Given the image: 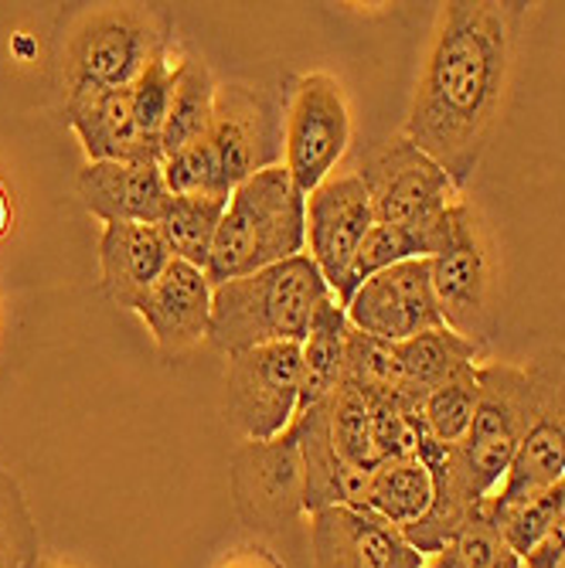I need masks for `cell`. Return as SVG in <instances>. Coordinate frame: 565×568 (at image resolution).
Masks as SVG:
<instances>
[{
	"mask_svg": "<svg viewBox=\"0 0 565 568\" xmlns=\"http://www.w3.org/2000/svg\"><path fill=\"white\" fill-rule=\"evenodd\" d=\"M518 55V4L450 0L423 51L405 136L464 184L481 168L504 116Z\"/></svg>",
	"mask_w": 565,
	"mask_h": 568,
	"instance_id": "1",
	"label": "cell"
},
{
	"mask_svg": "<svg viewBox=\"0 0 565 568\" xmlns=\"http://www.w3.org/2000/svg\"><path fill=\"white\" fill-rule=\"evenodd\" d=\"M477 382L481 402L467 436L456 446H443L420 429L416 443V456L436 467L471 507H484L497 494L532 426V395L522 365H477Z\"/></svg>",
	"mask_w": 565,
	"mask_h": 568,
	"instance_id": "2",
	"label": "cell"
},
{
	"mask_svg": "<svg viewBox=\"0 0 565 568\" xmlns=\"http://www.w3.org/2000/svg\"><path fill=\"white\" fill-rule=\"evenodd\" d=\"M327 296H334V290L317 263L306 252L293 255L286 263L215 286L209 341L222 354L263 344H303Z\"/></svg>",
	"mask_w": 565,
	"mask_h": 568,
	"instance_id": "3",
	"label": "cell"
},
{
	"mask_svg": "<svg viewBox=\"0 0 565 568\" xmlns=\"http://www.w3.org/2000/svg\"><path fill=\"white\" fill-rule=\"evenodd\" d=\"M174 51V21L158 4H95L82 11L62 44L65 99L130 89L153 62Z\"/></svg>",
	"mask_w": 565,
	"mask_h": 568,
	"instance_id": "4",
	"label": "cell"
},
{
	"mask_svg": "<svg viewBox=\"0 0 565 568\" xmlns=\"http://www.w3.org/2000/svg\"><path fill=\"white\" fill-rule=\"evenodd\" d=\"M306 252V194L293 184L283 164L252 174L229 194L209 280L222 286L252 276Z\"/></svg>",
	"mask_w": 565,
	"mask_h": 568,
	"instance_id": "5",
	"label": "cell"
},
{
	"mask_svg": "<svg viewBox=\"0 0 565 568\" xmlns=\"http://www.w3.org/2000/svg\"><path fill=\"white\" fill-rule=\"evenodd\" d=\"M433 293L450 331L484 344L494 317L497 255L491 232L471 201L460 197L443 219V242L430 260Z\"/></svg>",
	"mask_w": 565,
	"mask_h": 568,
	"instance_id": "6",
	"label": "cell"
},
{
	"mask_svg": "<svg viewBox=\"0 0 565 568\" xmlns=\"http://www.w3.org/2000/svg\"><path fill=\"white\" fill-rule=\"evenodd\" d=\"M354 174L372 197L379 225L430 229L460 201L453 178L405 133L375 143Z\"/></svg>",
	"mask_w": 565,
	"mask_h": 568,
	"instance_id": "7",
	"label": "cell"
},
{
	"mask_svg": "<svg viewBox=\"0 0 565 568\" xmlns=\"http://www.w3.org/2000/svg\"><path fill=\"white\" fill-rule=\"evenodd\" d=\"M351 99L341 79L331 72L300 75L286 95L283 168L303 194L317 191L337 174V164L351 146Z\"/></svg>",
	"mask_w": 565,
	"mask_h": 568,
	"instance_id": "8",
	"label": "cell"
},
{
	"mask_svg": "<svg viewBox=\"0 0 565 568\" xmlns=\"http://www.w3.org/2000/svg\"><path fill=\"white\" fill-rule=\"evenodd\" d=\"M522 368L532 395V426L522 439L515 467L484 504L487 518L565 480V347H548Z\"/></svg>",
	"mask_w": 565,
	"mask_h": 568,
	"instance_id": "9",
	"label": "cell"
},
{
	"mask_svg": "<svg viewBox=\"0 0 565 568\" xmlns=\"http://www.w3.org/2000/svg\"><path fill=\"white\" fill-rule=\"evenodd\" d=\"M300 344H263L229 354L225 419L242 439H276L300 416Z\"/></svg>",
	"mask_w": 565,
	"mask_h": 568,
	"instance_id": "10",
	"label": "cell"
},
{
	"mask_svg": "<svg viewBox=\"0 0 565 568\" xmlns=\"http://www.w3.org/2000/svg\"><path fill=\"white\" fill-rule=\"evenodd\" d=\"M283 120L286 99L273 89H255L245 82H225L215 92V116L209 146L229 194L266 168L283 164Z\"/></svg>",
	"mask_w": 565,
	"mask_h": 568,
	"instance_id": "11",
	"label": "cell"
},
{
	"mask_svg": "<svg viewBox=\"0 0 565 568\" xmlns=\"http://www.w3.org/2000/svg\"><path fill=\"white\" fill-rule=\"evenodd\" d=\"M235 514L252 531H280L303 514V463L293 429L276 439H242L229 459Z\"/></svg>",
	"mask_w": 565,
	"mask_h": 568,
	"instance_id": "12",
	"label": "cell"
},
{
	"mask_svg": "<svg viewBox=\"0 0 565 568\" xmlns=\"http://www.w3.org/2000/svg\"><path fill=\"white\" fill-rule=\"evenodd\" d=\"M344 310L354 331L389 344H402L446 327L433 293L430 260L398 263L392 270L375 273L354 290Z\"/></svg>",
	"mask_w": 565,
	"mask_h": 568,
	"instance_id": "13",
	"label": "cell"
},
{
	"mask_svg": "<svg viewBox=\"0 0 565 568\" xmlns=\"http://www.w3.org/2000/svg\"><path fill=\"white\" fill-rule=\"evenodd\" d=\"M375 225L372 197L357 174H334L306 194V255L317 263L337 303L354 255Z\"/></svg>",
	"mask_w": 565,
	"mask_h": 568,
	"instance_id": "14",
	"label": "cell"
},
{
	"mask_svg": "<svg viewBox=\"0 0 565 568\" xmlns=\"http://www.w3.org/2000/svg\"><path fill=\"white\" fill-rule=\"evenodd\" d=\"M314 568H426V555L402 528L369 507H327L311 514Z\"/></svg>",
	"mask_w": 565,
	"mask_h": 568,
	"instance_id": "15",
	"label": "cell"
},
{
	"mask_svg": "<svg viewBox=\"0 0 565 568\" xmlns=\"http://www.w3.org/2000/svg\"><path fill=\"white\" fill-rule=\"evenodd\" d=\"M212 296L215 286L209 273L174 260L164 276L140 300L137 317L150 331L153 344L164 357L194 351L212 334Z\"/></svg>",
	"mask_w": 565,
	"mask_h": 568,
	"instance_id": "16",
	"label": "cell"
},
{
	"mask_svg": "<svg viewBox=\"0 0 565 568\" xmlns=\"http://www.w3.org/2000/svg\"><path fill=\"white\" fill-rule=\"evenodd\" d=\"M290 429L303 463V514L327 507H365L369 474L354 470L337 453L331 436V398L303 408Z\"/></svg>",
	"mask_w": 565,
	"mask_h": 568,
	"instance_id": "17",
	"label": "cell"
},
{
	"mask_svg": "<svg viewBox=\"0 0 565 568\" xmlns=\"http://www.w3.org/2000/svg\"><path fill=\"white\" fill-rule=\"evenodd\" d=\"M75 191L85 204V212L102 225L113 222H137V225H158L171 191L164 184L161 164H120L102 161L89 164L75 178Z\"/></svg>",
	"mask_w": 565,
	"mask_h": 568,
	"instance_id": "18",
	"label": "cell"
},
{
	"mask_svg": "<svg viewBox=\"0 0 565 568\" xmlns=\"http://www.w3.org/2000/svg\"><path fill=\"white\" fill-rule=\"evenodd\" d=\"M95 252H99L102 293H107L110 303H117L120 310H133V314L140 300L150 293V286L174 263L158 225H137V222L102 225Z\"/></svg>",
	"mask_w": 565,
	"mask_h": 568,
	"instance_id": "19",
	"label": "cell"
},
{
	"mask_svg": "<svg viewBox=\"0 0 565 568\" xmlns=\"http://www.w3.org/2000/svg\"><path fill=\"white\" fill-rule=\"evenodd\" d=\"M65 120L75 130L89 164L120 161V164H161L133 116V95L130 89L113 92H89L65 99Z\"/></svg>",
	"mask_w": 565,
	"mask_h": 568,
	"instance_id": "20",
	"label": "cell"
},
{
	"mask_svg": "<svg viewBox=\"0 0 565 568\" xmlns=\"http://www.w3.org/2000/svg\"><path fill=\"white\" fill-rule=\"evenodd\" d=\"M347 337L351 321L347 310L337 303V296H327L311 321L303 344H300V412L327 402L341 385L347 372Z\"/></svg>",
	"mask_w": 565,
	"mask_h": 568,
	"instance_id": "21",
	"label": "cell"
},
{
	"mask_svg": "<svg viewBox=\"0 0 565 568\" xmlns=\"http://www.w3.org/2000/svg\"><path fill=\"white\" fill-rule=\"evenodd\" d=\"M398 351V365H402V402L420 408V402L450 382L453 375L467 372L477 365V357L484 354V344L460 337L450 327L420 334L413 341L395 344Z\"/></svg>",
	"mask_w": 565,
	"mask_h": 568,
	"instance_id": "22",
	"label": "cell"
},
{
	"mask_svg": "<svg viewBox=\"0 0 565 568\" xmlns=\"http://www.w3.org/2000/svg\"><path fill=\"white\" fill-rule=\"evenodd\" d=\"M215 92H219V82L198 55L174 59V99H171L164 136H161L164 161L171 153L209 136L212 116H215Z\"/></svg>",
	"mask_w": 565,
	"mask_h": 568,
	"instance_id": "23",
	"label": "cell"
},
{
	"mask_svg": "<svg viewBox=\"0 0 565 568\" xmlns=\"http://www.w3.org/2000/svg\"><path fill=\"white\" fill-rule=\"evenodd\" d=\"M430 504H433V477L416 453L385 459L369 474L365 507L402 531L408 525H416L430 510Z\"/></svg>",
	"mask_w": 565,
	"mask_h": 568,
	"instance_id": "24",
	"label": "cell"
},
{
	"mask_svg": "<svg viewBox=\"0 0 565 568\" xmlns=\"http://www.w3.org/2000/svg\"><path fill=\"white\" fill-rule=\"evenodd\" d=\"M446 219V215H443ZM443 219L430 229H402V225H372V232L365 235L362 248L354 255V266L347 273L344 293H341V306H347V300L354 296V290L365 280H372L382 270H392L398 263H413V260H433L440 242H443Z\"/></svg>",
	"mask_w": 565,
	"mask_h": 568,
	"instance_id": "25",
	"label": "cell"
},
{
	"mask_svg": "<svg viewBox=\"0 0 565 568\" xmlns=\"http://www.w3.org/2000/svg\"><path fill=\"white\" fill-rule=\"evenodd\" d=\"M225 209H229V197H174L171 194L168 209L158 222V232L168 242L174 260L191 263L198 270H209Z\"/></svg>",
	"mask_w": 565,
	"mask_h": 568,
	"instance_id": "26",
	"label": "cell"
},
{
	"mask_svg": "<svg viewBox=\"0 0 565 568\" xmlns=\"http://www.w3.org/2000/svg\"><path fill=\"white\" fill-rule=\"evenodd\" d=\"M477 402H481V382H477V365H474L467 372L453 375L450 382H443L440 388H433L420 402L416 419L436 443L456 446L474 423Z\"/></svg>",
	"mask_w": 565,
	"mask_h": 568,
	"instance_id": "27",
	"label": "cell"
},
{
	"mask_svg": "<svg viewBox=\"0 0 565 568\" xmlns=\"http://www.w3.org/2000/svg\"><path fill=\"white\" fill-rule=\"evenodd\" d=\"M562 514H565V480L518 500L515 507L494 514L491 525L497 528L501 541L511 551H515L518 558H528L538 548V541L558 525Z\"/></svg>",
	"mask_w": 565,
	"mask_h": 568,
	"instance_id": "28",
	"label": "cell"
},
{
	"mask_svg": "<svg viewBox=\"0 0 565 568\" xmlns=\"http://www.w3.org/2000/svg\"><path fill=\"white\" fill-rule=\"evenodd\" d=\"M41 535L18 477L0 463V568H34Z\"/></svg>",
	"mask_w": 565,
	"mask_h": 568,
	"instance_id": "29",
	"label": "cell"
},
{
	"mask_svg": "<svg viewBox=\"0 0 565 568\" xmlns=\"http://www.w3.org/2000/svg\"><path fill=\"white\" fill-rule=\"evenodd\" d=\"M331 436L337 453L351 463L354 470L372 474L375 456H372V398L357 385L344 382L331 395Z\"/></svg>",
	"mask_w": 565,
	"mask_h": 568,
	"instance_id": "30",
	"label": "cell"
},
{
	"mask_svg": "<svg viewBox=\"0 0 565 568\" xmlns=\"http://www.w3.org/2000/svg\"><path fill=\"white\" fill-rule=\"evenodd\" d=\"M344 382L357 385L369 395H395V398H402V365H398L395 344L369 337V334L351 327Z\"/></svg>",
	"mask_w": 565,
	"mask_h": 568,
	"instance_id": "31",
	"label": "cell"
},
{
	"mask_svg": "<svg viewBox=\"0 0 565 568\" xmlns=\"http://www.w3.org/2000/svg\"><path fill=\"white\" fill-rule=\"evenodd\" d=\"M133 116H137V130L143 136V143L158 153V161L164 164L161 153V136L168 126V113H171V99H174V51L168 59L153 62L133 85Z\"/></svg>",
	"mask_w": 565,
	"mask_h": 568,
	"instance_id": "32",
	"label": "cell"
},
{
	"mask_svg": "<svg viewBox=\"0 0 565 568\" xmlns=\"http://www.w3.org/2000/svg\"><path fill=\"white\" fill-rule=\"evenodd\" d=\"M433 568H522V558L501 541L487 510L481 507L464 531L433 558Z\"/></svg>",
	"mask_w": 565,
	"mask_h": 568,
	"instance_id": "33",
	"label": "cell"
},
{
	"mask_svg": "<svg viewBox=\"0 0 565 568\" xmlns=\"http://www.w3.org/2000/svg\"><path fill=\"white\" fill-rule=\"evenodd\" d=\"M164 171V184L174 197H229V187L222 184L215 153L209 146V140H198L161 164Z\"/></svg>",
	"mask_w": 565,
	"mask_h": 568,
	"instance_id": "34",
	"label": "cell"
},
{
	"mask_svg": "<svg viewBox=\"0 0 565 568\" xmlns=\"http://www.w3.org/2000/svg\"><path fill=\"white\" fill-rule=\"evenodd\" d=\"M562 555H565V514L558 518V525L538 541V548L528 558H522V568H552Z\"/></svg>",
	"mask_w": 565,
	"mask_h": 568,
	"instance_id": "35",
	"label": "cell"
},
{
	"mask_svg": "<svg viewBox=\"0 0 565 568\" xmlns=\"http://www.w3.org/2000/svg\"><path fill=\"white\" fill-rule=\"evenodd\" d=\"M215 568H283V561L266 545H245V548L229 551Z\"/></svg>",
	"mask_w": 565,
	"mask_h": 568,
	"instance_id": "36",
	"label": "cell"
},
{
	"mask_svg": "<svg viewBox=\"0 0 565 568\" xmlns=\"http://www.w3.org/2000/svg\"><path fill=\"white\" fill-rule=\"evenodd\" d=\"M14 225V201H11V191L8 184L0 181V239H4Z\"/></svg>",
	"mask_w": 565,
	"mask_h": 568,
	"instance_id": "37",
	"label": "cell"
},
{
	"mask_svg": "<svg viewBox=\"0 0 565 568\" xmlns=\"http://www.w3.org/2000/svg\"><path fill=\"white\" fill-rule=\"evenodd\" d=\"M34 568H75V565H69V561H56V558H41Z\"/></svg>",
	"mask_w": 565,
	"mask_h": 568,
	"instance_id": "38",
	"label": "cell"
},
{
	"mask_svg": "<svg viewBox=\"0 0 565 568\" xmlns=\"http://www.w3.org/2000/svg\"><path fill=\"white\" fill-rule=\"evenodd\" d=\"M552 568H565V555H562V558H558V561H555Z\"/></svg>",
	"mask_w": 565,
	"mask_h": 568,
	"instance_id": "39",
	"label": "cell"
},
{
	"mask_svg": "<svg viewBox=\"0 0 565 568\" xmlns=\"http://www.w3.org/2000/svg\"><path fill=\"white\" fill-rule=\"evenodd\" d=\"M426 568H433V565H426Z\"/></svg>",
	"mask_w": 565,
	"mask_h": 568,
	"instance_id": "40",
	"label": "cell"
}]
</instances>
